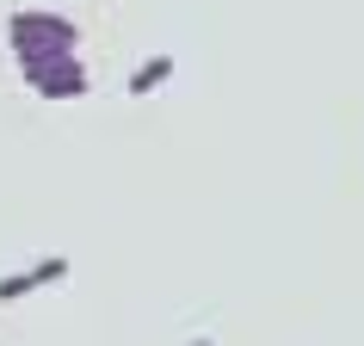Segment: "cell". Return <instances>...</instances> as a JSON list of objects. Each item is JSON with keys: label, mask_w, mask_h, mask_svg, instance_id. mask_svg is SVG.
Wrapping results in <instances>:
<instances>
[{"label": "cell", "mask_w": 364, "mask_h": 346, "mask_svg": "<svg viewBox=\"0 0 364 346\" xmlns=\"http://www.w3.org/2000/svg\"><path fill=\"white\" fill-rule=\"evenodd\" d=\"M6 43H13V56H19V75L38 80L43 68L80 56V25L68 19V13H50V6H19V13L6 19Z\"/></svg>", "instance_id": "6da1fadb"}, {"label": "cell", "mask_w": 364, "mask_h": 346, "mask_svg": "<svg viewBox=\"0 0 364 346\" xmlns=\"http://www.w3.org/2000/svg\"><path fill=\"white\" fill-rule=\"evenodd\" d=\"M38 99H87L93 93V75H87V62L80 56H68V62H56V68H43L38 80H25Z\"/></svg>", "instance_id": "7a4b0ae2"}, {"label": "cell", "mask_w": 364, "mask_h": 346, "mask_svg": "<svg viewBox=\"0 0 364 346\" xmlns=\"http://www.w3.org/2000/svg\"><path fill=\"white\" fill-rule=\"evenodd\" d=\"M62 278H68V253H43L38 266L0 278V303H19V297H31V290H43V285H62Z\"/></svg>", "instance_id": "3957f363"}, {"label": "cell", "mask_w": 364, "mask_h": 346, "mask_svg": "<svg viewBox=\"0 0 364 346\" xmlns=\"http://www.w3.org/2000/svg\"><path fill=\"white\" fill-rule=\"evenodd\" d=\"M173 68H179V62H173L167 50H154V56H142V62L130 68V80H124V93H130V99H149V93H161V87L173 80Z\"/></svg>", "instance_id": "277c9868"}, {"label": "cell", "mask_w": 364, "mask_h": 346, "mask_svg": "<svg viewBox=\"0 0 364 346\" xmlns=\"http://www.w3.org/2000/svg\"><path fill=\"white\" fill-rule=\"evenodd\" d=\"M192 346H216V340H204V334H198V340H192Z\"/></svg>", "instance_id": "5b68a950"}]
</instances>
